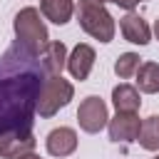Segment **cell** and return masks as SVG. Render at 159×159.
<instances>
[{"label": "cell", "mask_w": 159, "mask_h": 159, "mask_svg": "<svg viewBox=\"0 0 159 159\" xmlns=\"http://www.w3.org/2000/svg\"><path fill=\"white\" fill-rule=\"evenodd\" d=\"M30 55L17 45L0 57V134L12 132H32V114L37 112V92H40V72L45 70H22Z\"/></svg>", "instance_id": "6da1fadb"}, {"label": "cell", "mask_w": 159, "mask_h": 159, "mask_svg": "<svg viewBox=\"0 0 159 159\" xmlns=\"http://www.w3.org/2000/svg\"><path fill=\"white\" fill-rule=\"evenodd\" d=\"M12 30H15V45L25 50L30 57H40L50 45V35L37 7H22L12 20Z\"/></svg>", "instance_id": "7a4b0ae2"}, {"label": "cell", "mask_w": 159, "mask_h": 159, "mask_svg": "<svg viewBox=\"0 0 159 159\" xmlns=\"http://www.w3.org/2000/svg\"><path fill=\"white\" fill-rule=\"evenodd\" d=\"M75 12H77L80 27L89 37H94L99 42H112L114 40L117 25H114V17L109 15V10L104 7V2H99V0H77Z\"/></svg>", "instance_id": "3957f363"}, {"label": "cell", "mask_w": 159, "mask_h": 159, "mask_svg": "<svg viewBox=\"0 0 159 159\" xmlns=\"http://www.w3.org/2000/svg\"><path fill=\"white\" fill-rule=\"evenodd\" d=\"M75 97V87L70 80H65L62 75H45L42 84H40V92H37V114L42 119H50L55 117L62 107H67Z\"/></svg>", "instance_id": "277c9868"}, {"label": "cell", "mask_w": 159, "mask_h": 159, "mask_svg": "<svg viewBox=\"0 0 159 159\" xmlns=\"http://www.w3.org/2000/svg\"><path fill=\"white\" fill-rule=\"evenodd\" d=\"M77 122H80V129L87 132V134H97L107 127L109 122V112H107V104L102 97L97 94H89L80 102V109H77Z\"/></svg>", "instance_id": "5b68a950"}, {"label": "cell", "mask_w": 159, "mask_h": 159, "mask_svg": "<svg viewBox=\"0 0 159 159\" xmlns=\"http://www.w3.org/2000/svg\"><path fill=\"white\" fill-rule=\"evenodd\" d=\"M139 129H142V119L137 117V112H117L109 122H107V132H109V139L112 142H122V144H129V142H137L139 139Z\"/></svg>", "instance_id": "8992f818"}, {"label": "cell", "mask_w": 159, "mask_h": 159, "mask_svg": "<svg viewBox=\"0 0 159 159\" xmlns=\"http://www.w3.org/2000/svg\"><path fill=\"white\" fill-rule=\"evenodd\" d=\"M94 60H97L94 47L87 45V42H80V45H75V50L67 55V72H70L75 80L82 82V80L89 77V72H92V67H94Z\"/></svg>", "instance_id": "52a82bcc"}, {"label": "cell", "mask_w": 159, "mask_h": 159, "mask_svg": "<svg viewBox=\"0 0 159 159\" xmlns=\"http://www.w3.org/2000/svg\"><path fill=\"white\" fill-rule=\"evenodd\" d=\"M35 152V134L32 132H12L0 134V159H20L22 154Z\"/></svg>", "instance_id": "ba28073f"}, {"label": "cell", "mask_w": 159, "mask_h": 159, "mask_svg": "<svg viewBox=\"0 0 159 159\" xmlns=\"http://www.w3.org/2000/svg\"><path fill=\"white\" fill-rule=\"evenodd\" d=\"M119 30H122V37H124L127 42L139 45V47L149 45V40H152V30H149L147 20H144L142 15H137L134 10L127 12V15L119 20Z\"/></svg>", "instance_id": "9c48e42d"}, {"label": "cell", "mask_w": 159, "mask_h": 159, "mask_svg": "<svg viewBox=\"0 0 159 159\" xmlns=\"http://www.w3.org/2000/svg\"><path fill=\"white\" fill-rule=\"evenodd\" d=\"M45 147H47V154L52 157H70L77 149V132L72 127H57L47 134Z\"/></svg>", "instance_id": "30bf717a"}, {"label": "cell", "mask_w": 159, "mask_h": 159, "mask_svg": "<svg viewBox=\"0 0 159 159\" xmlns=\"http://www.w3.org/2000/svg\"><path fill=\"white\" fill-rule=\"evenodd\" d=\"M40 62L45 67V75H62V70L67 67V47H65V42L50 40V45L40 55Z\"/></svg>", "instance_id": "8fae6325"}, {"label": "cell", "mask_w": 159, "mask_h": 159, "mask_svg": "<svg viewBox=\"0 0 159 159\" xmlns=\"http://www.w3.org/2000/svg\"><path fill=\"white\" fill-rule=\"evenodd\" d=\"M75 10H77L75 0H40V12L55 25H67Z\"/></svg>", "instance_id": "7c38bea8"}, {"label": "cell", "mask_w": 159, "mask_h": 159, "mask_svg": "<svg viewBox=\"0 0 159 159\" xmlns=\"http://www.w3.org/2000/svg\"><path fill=\"white\" fill-rule=\"evenodd\" d=\"M112 104L117 112H139V107H142L139 89L134 84H127V82L117 84L112 89Z\"/></svg>", "instance_id": "4fadbf2b"}, {"label": "cell", "mask_w": 159, "mask_h": 159, "mask_svg": "<svg viewBox=\"0 0 159 159\" xmlns=\"http://www.w3.org/2000/svg\"><path fill=\"white\" fill-rule=\"evenodd\" d=\"M137 89L144 94L159 92V65L157 62H142L137 70Z\"/></svg>", "instance_id": "5bb4252c"}, {"label": "cell", "mask_w": 159, "mask_h": 159, "mask_svg": "<svg viewBox=\"0 0 159 159\" xmlns=\"http://www.w3.org/2000/svg\"><path fill=\"white\" fill-rule=\"evenodd\" d=\"M137 142L147 152H159V114H152V117L142 119V129H139Z\"/></svg>", "instance_id": "9a60e30c"}, {"label": "cell", "mask_w": 159, "mask_h": 159, "mask_svg": "<svg viewBox=\"0 0 159 159\" xmlns=\"http://www.w3.org/2000/svg\"><path fill=\"white\" fill-rule=\"evenodd\" d=\"M139 55L137 52H124V55H119L117 57V62H114V75L119 77V80H129L132 75H137V70H139Z\"/></svg>", "instance_id": "2e32d148"}, {"label": "cell", "mask_w": 159, "mask_h": 159, "mask_svg": "<svg viewBox=\"0 0 159 159\" xmlns=\"http://www.w3.org/2000/svg\"><path fill=\"white\" fill-rule=\"evenodd\" d=\"M99 2H114V5H119V7H124L127 12H132L142 0H99Z\"/></svg>", "instance_id": "e0dca14e"}, {"label": "cell", "mask_w": 159, "mask_h": 159, "mask_svg": "<svg viewBox=\"0 0 159 159\" xmlns=\"http://www.w3.org/2000/svg\"><path fill=\"white\" fill-rule=\"evenodd\" d=\"M20 159H40V157H37V154H35V152H30V154H22V157H20Z\"/></svg>", "instance_id": "ac0fdd59"}, {"label": "cell", "mask_w": 159, "mask_h": 159, "mask_svg": "<svg viewBox=\"0 0 159 159\" xmlns=\"http://www.w3.org/2000/svg\"><path fill=\"white\" fill-rule=\"evenodd\" d=\"M154 37L159 40V17H157V22H154Z\"/></svg>", "instance_id": "d6986e66"}, {"label": "cell", "mask_w": 159, "mask_h": 159, "mask_svg": "<svg viewBox=\"0 0 159 159\" xmlns=\"http://www.w3.org/2000/svg\"><path fill=\"white\" fill-rule=\"evenodd\" d=\"M154 159H159V154H157V157H154Z\"/></svg>", "instance_id": "ffe728a7"}]
</instances>
